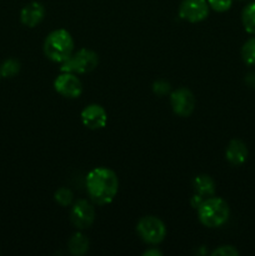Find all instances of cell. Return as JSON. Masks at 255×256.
I'll use <instances>...</instances> for the list:
<instances>
[{
	"label": "cell",
	"instance_id": "obj_1",
	"mask_svg": "<svg viewBox=\"0 0 255 256\" xmlns=\"http://www.w3.org/2000/svg\"><path fill=\"white\" fill-rule=\"evenodd\" d=\"M119 190V179L109 168L99 166L90 170L86 176V192L96 205H108L115 199Z\"/></svg>",
	"mask_w": 255,
	"mask_h": 256
},
{
	"label": "cell",
	"instance_id": "obj_2",
	"mask_svg": "<svg viewBox=\"0 0 255 256\" xmlns=\"http://www.w3.org/2000/svg\"><path fill=\"white\" fill-rule=\"evenodd\" d=\"M42 50L48 59L62 64L74 52V39L68 30H52L45 38Z\"/></svg>",
	"mask_w": 255,
	"mask_h": 256
},
{
	"label": "cell",
	"instance_id": "obj_3",
	"mask_svg": "<svg viewBox=\"0 0 255 256\" xmlns=\"http://www.w3.org/2000/svg\"><path fill=\"white\" fill-rule=\"evenodd\" d=\"M196 210L200 222L210 229L222 226L230 216V209L228 202L222 198L214 196V195L206 198Z\"/></svg>",
	"mask_w": 255,
	"mask_h": 256
},
{
	"label": "cell",
	"instance_id": "obj_4",
	"mask_svg": "<svg viewBox=\"0 0 255 256\" xmlns=\"http://www.w3.org/2000/svg\"><path fill=\"white\" fill-rule=\"evenodd\" d=\"M99 64V56L92 50L82 48L76 52H72V56L62 62L60 72H72V74H86L92 72Z\"/></svg>",
	"mask_w": 255,
	"mask_h": 256
},
{
	"label": "cell",
	"instance_id": "obj_5",
	"mask_svg": "<svg viewBox=\"0 0 255 256\" xmlns=\"http://www.w3.org/2000/svg\"><path fill=\"white\" fill-rule=\"evenodd\" d=\"M136 232L140 239L149 245H158L166 236V226L156 216H142L136 224Z\"/></svg>",
	"mask_w": 255,
	"mask_h": 256
},
{
	"label": "cell",
	"instance_id": "obj_6",
	"mask_svg": "<svg viewBox=\"0 0 255 256\" xmlns=\"http://www.w3.org/2000/svg\"><path fill=\"white\" fill-rule=\"evenodd\" d=\"M70 220L78 230L89 229L95 222V208L88 200H78L72 208Z\"/></svg>",
	"mask_w": 255,
	"mask_h": 256
},
{
	"label": "cell",
	"instance_id": "obj_7",
	"mask_svg": "<svg viewBox=\"0 0 255 256\" xmlns=\"http://www.w3.org/2000/svg\"><path fill=\"white\" fill-rule=\"evenodd\" d=\"M172 112L182 118H188L195 109V96L186 88H179L170 94Z\"/></svg>",
	"mask_w": 255,
	"mask_h": 256
},
{
	"label": "cell",
	"instance_id": "obj_8",
	"mask_svg": "<svg viewBox=\"0 0 255 256\" xmlns=\"http://www.w3.org/2000/svg\"><path fill=\"white\" fill-rule=\"evenodd\" d=\"M208 0H182L179 6V16L189 22H200L209 15Z\"/></svg>",
	"mask_w": 255,
	"mask_h": 256
},
{
	"label": "cell",
	"instance_id": "obj_9",
	"mask_svg": "<svg viewBox=\"0 0 255 256\" xmlns=\"http://www.w3.org/2000/svg\"><path fill=\"white\" fill-rule=\"evenodd\" d=\"M54 89L58 94L68 99H76L82 92V84L76 74L62 72L54 82Z\"/></svg>",
	"mask_w": 255,
	"mask_h": 256
},
{
	"label": "cell",
	"instance_id": "obj_10",
	"mask_svg": "<svg viewBox=\"0 0 255 256\" xmlns=\"http://www.w3.org/2000/svg\"><path fill=\"white\" fill-rule=\"evenodd\" d=\"M82 122L88 129L99 130L106 125L108 122V114L106 110L99 104H90L86 105L82 110Z\"/></svg>",
	"mask_w": 255,
	"mask_h": 256
},
{
	"label": "cell",
	"instance_id": "obj_11",
	"mask_svg": "<svg viewBox=\"0 0 255 256\" xmlns=\"http://www.w3.org/2000/svg\"><path fill=\"white\" fill-rule=\"evenodd\" d=\"M45 16V8L42 2H32L25 5L20 12V22L28 28H35L42 22Z\"/></svg>",
	"mask_w": 255,
	"mask_h": 256
},
{
	"label": "cell",
	"instance_id": "obj_12",
	"mask_svg": "<svg viewBox=\"0 0 255 256\" xmlns=\"http://www.w3.org/2000/svg\"><path fill=\"white\" fill-rule=\"evenodd\" d=\"M248 154L249 152H248L246 145L239 139H232L225 150V158L234 166H240L244 164L248 159Z\"/></svg>",
	"mask_w": 255,
	"mask_h": 256
},
{
	"label": "cell",
	"instance_id": "obj_13",
	"mask_svg": "<svg viewBox=\"0 0 255 256\" xmlns=\"http://www.w3.org/2000/svg\"><path fill=\"white\" fill-rule=\"evenodd\" d=\"M192 188H194L195 194L200 195L205 199L215 195V182L206 174L195 176L192 180Z\"/></svg>",
	"mask_w": 255,
	"mask_h": 256
},
{
	"label": "cell",
	"instance_id": "obj_14",
	"mask_svg": "<svg viewBox=\"0 0 255 256\" xmlns=\"http://www.w3.org/2000/svg\"><path fill=\"white\" fill-rule=\"evenodd\" d=\"M68 248H69L70 254L82 256L89 250V239L82 232H78L70 236L69 242H68Z\"/></svg>",
	"mask_w": 255,
	"mask_h": 256
},
{
	"label": "cell",
	"instance_id": "obj_15",
	"mask_svg": "<svg viewBox=\"0 0 255 256\" xmlns=\"http://www.w3.org/2000/svg\"><path fill=\"white\" fill-rule=\"evenodd\" d=\"M242 22L244 29L249 34L255 35V2H250L244 8L242 12Z\"/></svg>",
	"mask_w": 255,
	"mask_h": 256
},
{
	"label": "cell",
	"instance_id": "obj_16",
	"mask_svg": "<svg viewBox=\"0 0 255 256\" xmlns=\"http://www.w3.org/2000/svg\"><path fill=\"white\" fill-rule=\"evenodd\" d=\"M242 58L245 64L255 65V38H250L242 48Z\"/></svg>",
	"mask_w": 255,
	"mask_h": 256
},
{
	"label": "cell",
	"instance_id": "obj_17",
	"mask_svg": "<svg viewBox=\"0 0 255 256\" xmlns=\"http://www.w3.org/2000/svg\"><path fill=\"white\" fill-rule=\"evenodd\" d=\"M20 72V62L16 59H8L0 65V75L2 78H12Z\"/></svg>",
	"mask_w": 255,
	"mask_h": 256
},
{
	"label": "cell",
	"instance_id": "obj_18",
	"mask_svg": "<svg viewBox=\"0 0 255 256\" xmlns=\"http://www.w3.org/2000/svg\"><path fill=\"white\" fill-rule=\"evenodd\" d=\"M72 198H74V195H72V190L64 186L59 188L54 194L55 202H56L60 206H69L72 202Z\"/></svg>",
	"mask_w": 255,
	"mask_h": 256
},
{
	"label": "cell",
	"instance_id": "obj_19",
	"mask_svg": "<svg viewBox=\"0 0 255 256\" xmlns=\"http://www.w3.org/2000/svg\"><path fill=\"white\" fill-rule=\"evenodd\" d=\"M210 9L216 12H225L232 8V0H208Z\"/></svg>",
	"mask_w": 255,
	"mask_h": 256
},
{
	"label": "cell",
	"instance_id": "obj_20",
	"mask_svg": "<svg viewBox=\"0 0 255 256\" xmlns=\"http://www.w3.org/2000/svg\"><path fill=\"white\" fill-rule=\"evenodd\" d=\"M212 256H238L239 252L235 249L234 246H230V245H222V246L218 248L214 252H212Z\"/></svg>",
	"mask_w": 255,
	"mask_h": 256
},
{
	"label": "cell",
	"instance_id": "obj_21",
	"mask_svg": "<svg viewBox=\"0 0 255 256\" xmlns=\"http://www.w3.org/2000/svg\"><path fill=\"white\" fill-rule=\"evenodd\" d=\"M152 90L156 95H165L169 92L170 85L169 82H165V80H158V82H154L152 85Z\"/></svg>",
	"mask_w": 255,
	"mask_h": 256
},
{
	"label": "cell",
	"instance_id": "obj_22",
	"mask_svg": "<svg viewBox=\"0 0 255 256\" xmlns=\"http://www.w3.org/2000/svg\"><path fill=\"white\" fill-rule=\"evenodd\" d=\"M204 200H205V198L200 196V195H198V194H194V195H192V199H190V204H192V208L198 209V208H199V205L202 204Z\"/></svg>",
	"mask_w": 255,
	"mask_h": 256
},
{
	"label": "cell",
	"instance_id": "obj_23",
	"mask_svg": "<svg viewBox=\"0 0 255 256\" xmlns=\"http://www.w3.org/2000/svg\"><path fill=\"white\" fill-rule=\"evenodd\" d=\"M245 82L249 88L252 89H255V72H250L249 74L245 76Z\"/></svg>",
	"mask_w": 255,
	"mask_h": 256
},
{
	"label": "cell",
	"instance_id": "obj_24",
	"mask_svg": "<svg viewBox=\"0 0 255 256\" xmlns=\"http://www.w3.org/2000/svg\"><path fill=\"white\" fill-rule=\"evenodd\" d=\"M144 256H162V252L158 249H149L146 252H144Z\"/></svg>",
	"mask_w": 255,
	"mask_h": 256
},
{
	"label": "cell",
	"instance_id": "obj_25",
	"mask_svg": "<svg viewBox=\"0 0 255 256\" xmlns=\"http://www.w3.org/2000/svg\"><path fill=\"white\" fill-rule=\"evenodd\" d=\"M0 78H2V75H0Z\"/></svg>",
	"mask_w": 255,
	"mask_h": 256
}]
</instances>
